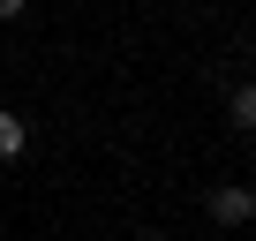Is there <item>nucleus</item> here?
Instances as JSON below:
<instances>
[{
    "instance_id": "20e7f679",
    "label": "nucleus",
    "mask_w": 256,
    "mask_h": 241,
    "mask_svg": "<svg viewBox=\"0 0 256 241\" xmlns=\"http://www.w3.org/2000/svg\"><path fill=\"white\" fill-rule=\"evenodd\" d=\"M16 16H23V0H0V23H16Z\"/></svg>"
},
{
    "instance_id": "f257e3e1",
    "label": "nucleus",
    "mask_w": 256,
    "mask_h": 241,
    "mask_svg": "<svg viewBox=\"0 0 256 241\" xmlns=\"http://www.w3.org/2000/svg\"><path fill=\"white\" fill-rule=\"evenodd\" d=\"M211 218H218V226H248V218H256V188H234V181L211 188Z\"/></svg>"
},
{
    "instance_id": "7ed1b4c3",
    "label": "nucleus",
    "mask_w": 256,
    "mask_h": 241,
    "mask_svg": "<svg viewBox=\"0 0 256 241\" xmlns=\"http://www.w3.org/2000/svg\"><path fill=\"white\" fill-rule=\"evenodd\" d=\"M234 128H248V136H256V83H241V90H234Z\"/></svg>"
},
{
    "instance_id": "f03ea898",
    "label": "nucleus",
    "mask_w": 256,
    "mask_h": 241,
    "mask_svg": "<svg viewBox=\"0 0 256 241\" xmlns=\"http://www.w3.org/2000/svg\"><path fill=\"white\" fill-rule=\"evenodd\" d=\"M23 144H30V128H23L8 106H0V158H23Z\"/></svg>"
},
{
    "instance_id": "39448f33",
    "label": "nucleus",
    "mask_w": 256,
    "mask_h": 241,
    "mask_svg": "<svg viewBox=\"0 0 256 241\" xmlns=\"http://www.w3.org/2000/svg\"><path fill=\"white\" fill-rule=\"evenodd\" d=\"M136 241H166V234H136Z\"/></svg>"
}]
</instances>
